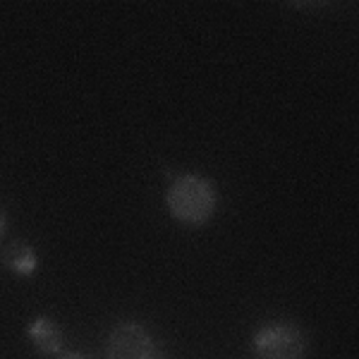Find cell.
Segmentation results:
<instances>
[{"instance_id": "2", "label": "cell", "mask_w": 359, "mask_h": 359, "mask_svg": "<svg viewBox=\"0 0 359 359\" xmlns=\"http://www.w3.org/2000/svg\"><path fill=\"white\" fill-rule=\"evenodd\" d=\"M254 359H306V335L292 321L264 323L252 335Z\"/></svg>"}, {"instance_id": "7", "label": "cell", "mask_w": 359, "mask_h": 359, "mask_svg": "<svg viewBox=\"0 0 359 359\" xmlns=\"http://www.w3.org/2000/svg\"><path fill=\"white\" fill-rule=\"evenodd\" d=\"M5 225H8V218H5L3 208H0V237H3V233H5Z\"/></svg>"}, {"instance_id": "5", "label": "cell", "mask_w": 359, "mask_h": 359, "mask_svg": "<svg viewBox=\"0 0 359 359\" xmlns=\"http://www.w3.org/2000/svg\"><path fill=\"white\" fill-rule=\"evenodd\" d=\"M3 264L8 271H13L20 278H32L39 271V254L36 249L27 242H15L5 249L3 254Z\"/></svg>"}, {"instance_id": "4", "label": "cell", "mask_w": 359, "mask_h": 359, "mask_svg": "<svg viewBox=\"0 0 359 359\" xmlns=\"http://www.w3.org/2000/svg\"><path fill=\"white\" fill-rule=\"evenodd\" d=\"M27 338L32 340V345L36 347L41 355H60L62 345H65V333L57 326L50 316H36L27 326Z\"/></svg>"}, {"instance_id": "3", "label": "cell", "mask_w": 359, "mask_h": 359, "mask_svg": "<svg viewBox=\"0 0 359 359\" xmlns=\"http://www.w3.org/2000/svg\"><path fill=\"white\" fill-rule=\"evenodd\" d=\"M106 359H165V350L139 321H120L108 333Z\"/></svg>"}, {"instance_id": "1", "label": "cell", "mask_w": 359, "mask_h": 359, "mask_svg": "<svg viewBox=\"0 0 359 359\" xmlns=\"http://www.w3.org/2000/svg\"><path fill=\"white\" fill-rule=\"evenodd\" d=\"M165 206L177 223L187 225V228H201L211 221L218 208L216 184L196 172L175 175L168 184Z\"/></svg>"}, {"instance_id": "6", "label": "cell", "mask_w": 359, "mask_h": 359, "mask_svg": "<svg viewBox=\"0 0 359 359\" xmlns=\"http://www.w3.org/2000/svg\"><path fill=\"white\" fill-rule=\"evenodd\" d=\"M60 359H94V357L82 355V352H67V355H62Z\"/></svg>"}]
</instances>
